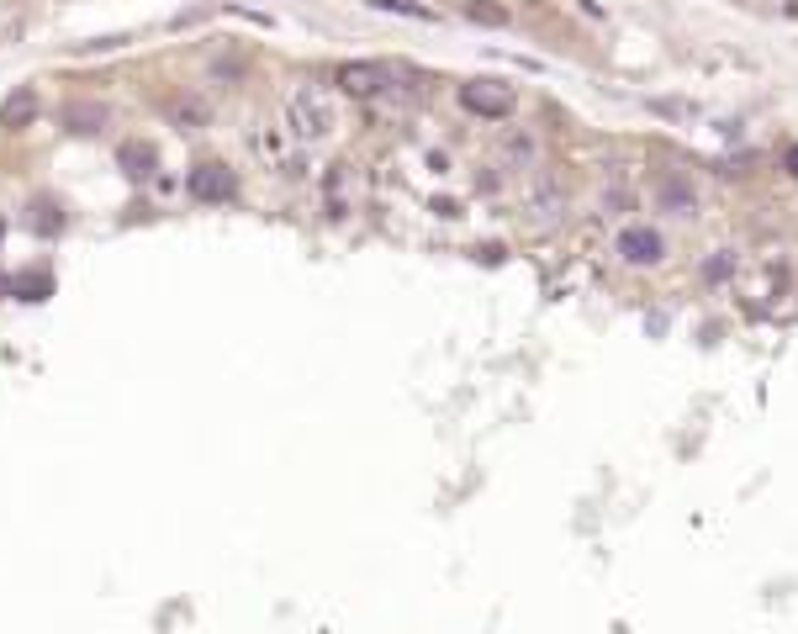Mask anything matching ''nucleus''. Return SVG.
<instances>
[{
    "label": "nucleus",
    "instance_id": "f257e3e1",
    "mask_svg": "<svg viewBox=\"0 0 798 634\" xmlns=\"http://www.w3.org/2000/svg\"><path fill=\"white\" fill-rule=\"evenodd\" d=\"M286 122H291V133L302 143H318V138H328L333 127H339V101H333L328 90H318V85H296L286 96Z\"/></svg>",
    "mask_w": 798,
    "mask_h": 634
},
{
    "label": "nucleus",
    "instance_id": "f3484780",
    "mask_svg": "<svg viewBox=\"0 0 798 634\" xmlns=\"http://www.w3.org/2000/svg\"><path fill=\"white\" fill-rule=\"evenodd\" d=\"M635 207H640V196L629 191V185H608V191H603V212L608 217H629Z\"/></svg>",
    "mask_w": 798,
    "mask_h": 634
},
{
    "label": "nucleus",
    "instance_id": "0eeeda50",
    "mask_svg": "<svg viewBox=\"0 0 798 634\" xmlns=\"http://www.w3.org/2000/svg\"><path fill=\"white\" fill-rule=\"evenodd\" d=\"M37 122V90L32 85H16L6 101H0V133H22V127Z\"/></svg>",
    "mask_w": 798,
    "mask_h": 634
},
{
    "label": "nucleus",
    "instance_id": "ddd939ff",
    "mask_svg": "<svg viewBox=\"0 0 798 634\" xmlns=\"http://www.w3.org/2000/svg\"><path fill=\"white\" fill-rule=\"evenodd\" d=\"M529 212L540 217V222H555V217L566 212V191H561V185H555V180H550V185H534V196H529Z\"/></svg>",
    "mask_w": 798,
    "mask_h": 634
},
{
    "label": "nucleus",
    "instance_id": "aec40b11",
    "mask_svg": "<svg viewBox=\"0 0 798 634\" xmlns=\"http://www.w3.org/2000/svg\"><path fill=\"white\" fill-rule=\"evenodd\" d=\"M651 111H656V117H688V106H682V101H651Z\"/></svg>",
    "mask_w": 798,
    "mask_h": 634
},
{
    "label": "nucleus",
    "instance_id": "6e6552de",
    "mask_svg": "<svg viewBox=\"0 0 798 634\" xmlns=\"http://www.w3.org/2000/svg\"><path fill=\"white\" fill-rule=\"evenodd\" d=\"M497 148H503V164H508V170H534V159H540V138H534L529 127H508Z\"/></svg>",
    "mask_w": 798,
    "mask_h": 634
},
{
    "label": "nucleus",
    "instance_id": "423d86ee",
    "mask_svg": "<svg viewBox=\"0 0 798 634\" xmlns=\"http://www.w3.org/2000/svg\"><path fill=\"white\" fill-rule=\"evenodd\" d=\"M656 207L666 212V217H682V222H693L698 212H703V201H698V185L688 180V175H661L656 180Z\"/></svg>",
    "mask_w": 798,
    "mask_h": 634
},
{
    "label": "nucleus",
    "instance_id": "20e7f679",
    "mask_svg": "<svg viewBox=\"0 0 798 634\" xmlns=\"http://www.w3.org/2000/svg\"><path fill=\"white\" fill-rule=\"evenodd\" d=\"M333 85H339L344 96H355V101H376V96L392 90V69L370 64V59H344V64H333Z\"/></svg>",
    "mask_w": 798,
    "mask_h": 634
},
{
    "label": "nucleus",
    "instance_id": "2eb2a0df",
    "mask_svg": "<svg viewBox=\"0 0 798 634\" xmlns=\"http://www.w3.org/2000/svg\"><path fill=\"white\" fill-rule=\"evenodd\" d=\"M48 291H53V275H37V270L11 281V296H22V302H48Z\"/></svg>",
    "mask_w": 798,
    "mask_h": 634
},
{
    "label": "nucleus",
    "instance_id": "9d476101",
    "mask_svg": "<svg viewBox=\"0 0 798 634\" xmlns=\"http://www.w3.org/2000/svg\"><path fill=\"white\" fill-rule=\"evenodd\" d=\"M117 164H122V170L133 175V180H148V175L159 170V154H154V143H143V138H127V143L117 148Z\"/></svg>",
    "mask_w": 798,
    "mask_h": 634
},
{
    "label": "nucleus",
    "instance_id": "412c9836",
    "mask_svg": "<svg viewBox=\"0 0 798 634\" xmlns=\"http://www.w3.org/2000/svg\"><path fill=\"white\" fill-rule=\"evenodd\" d=\"M783 170L798 180V143H793V148H783Z\"/></svg>",
    "mask_w": 798,
    "mask_h": 634
},
{
    "label": "nucleus",
    "instance_id": "4468645a",
    "mask_svg": "<svg viewBox=\"0 0 798 634\" xmlns=\"http://www.w3.org/2000/svg\"><path fill=\"white\" fill-rule=\"evenodd\" d=\"M370 11H386V16H402V22H434L429 6H418V0H365Z\"/></svg>",
    "mask_w": 798,
    "mask_h": 634
},
{
    "label": "nucleus",
    "instance_id": "39448f33",
    "mask_svg": "<svg viewBox=\"0 0 798 634\" xmlns=\"http://www.w3.org/2000/svg\"><path fill=\"white\" fill-rule=\"evenodd\" d=\"M191 196L196 201H207V207H222V201H233L238 196V175L228 170L222 159H201V164H191Z\"/></svg>",
    "mask_w": 798,
    "mask_h": 634
},
{
    "label": "nucleus",
    "instance_id": "6ab92c4d",
    "mask_svg": "<svg viewBox=\"0 0 798 634\" xmlns=\"http://www.w3.org/2000/svg\"><path fill=\"white\" fill-rule=\"evenodd\" d=\"M127 37L122 32H111V37H90V43H80V53H106V48H122Z\"/></svg>",
    "mask_w": 798,
    "mask_h": 634
},
{
    "label": "nucleus",
    "instance_id": "9b49d317",
    "mask_svg": "<svg viewBox=\"0 0 798 634\" xmlns=\"http://www.w3.org/2000/svg\"><path fill=\"white\" fill-rule=\"evenodd\" d=\"M106 122H111V111H106L101 101H74V106L64 111V127H69L74 138H80V133H85V138H90V133H101Z\"/></svg>",
    "mask_w": 798,
    "mask_h": 634
},
{
    "label": "nucleus",
    "instance_id": "4be33fe9",
    "mask_svg": "<svg viewBox=\"0 0 798 634\" xmlns=\"http://www.w3.org/2000/svg\"><path fill=\"white\" fill-rule=\"evenodd\" d=\"M0 296H11V281H6V275H0Z\"/></svg>",
    "mask_w": 798,
    "mask_h": 634
},
{
    "label": "nucleus",
    "instance_id": "7ed1b4c3",
    "mask_svg": "<svg viewBox=\"0 0 798 634\" xmlns=\"http://www.w3.org/2000/svg\"><path fill=\"white\" fill-rule=\"evenodd\" d=\"M455 101H460V111H466V117H476V122H503V117H513L518 90H513L508 80H460Z\"/></svg>",
    "mask_w": 798,
    "mask_h": 634
},
{
    "label": "nucleus",
    "instance_id": "1a4fd4ad",
    "mask_svg": "<svg viewBox=\"0 0 798 634\" xmlns=\"http://www.w3.org/2000/svg\"><path fill=\"white\" fill-rule=\"evenodd\" d=\"M735 270H740V254H735V249H709V254L698 259V281H703V286H730Z\"/></svg>",
    "mask_w": 798,
    "mask_h": 634
},
{
    "label": "nucleus",
    "instance_id": "5701e85b",
    "mask_svg": "<svg viewBox=\"0 0 798 634\" xmlns=\"http://www.w3.org/2000/svg\"><path fill=\"white\" fill-rule=\"evenodd\" d=\"M0 244H6V217H0Z\"/></svg>",
    "mask_w": 798,
    "mask_h": 634
},
{
    "label": "nucleus",
    "instance_id": "f03ea898",
    "mask_svg": "<svg viewBox=\"0 0 798 634\" xmlns=\"http://www.w3.org/2000/svg\"><path fill=\"white\" fill-rule=\"evenodd\" d=\"M614 254L629 270H656V265H666L672 244H666V233L656 228V222H624L619 238H614Z\"/></svg>",
    "mask_w": 798,
    "mask_h": 634
},
{
    "label": "nucleus",
    "instance_id": "f8f14e48",
    "mask_svg": "<svg viewBox=\"0 0 798 634\" xmlns=\"http://www.w3.org/2000/svg\"><path fill=\"white\" fill-rule=\"evenodd\" d=\"M170 122L185 127V133H196V127H212V106L201 101V96H180V101L170 106Z\"/></svg>",
    "mask_w": 798,
    "mask_h": 634
},
{
    "label": "nucleus",
    "instance_id": "dca6fc26",
    "mask_svg": "<svg viewBox=\"0 0 798 634\" xmlns=\"http://www.w3.org/2000/svg\"><path fill=\"white\" fill-rule=\"evenodd\" d=\"M466 16L476 27H508L513 16H508V6H497V0H466Z\"/></svg>",
    "mask_w": 798,
    "mask_h": 634
},
{
    "label": "nucleus",
    "instance_id": "a211bd4d",
    "mask_svg": "<svg viewBox=\"0 0 798 634\" xmlns=\"http://www.w3.org/2000/svg\"><path fill=\"white\" fill-rule=\"evenodd\" d=\"M32 233H48V238H53V233H64L59 207H48V201H43V207H32Z\"/></svg>",
    "mask_w": 798,
    "mask_h": 634
}]
</instances>
